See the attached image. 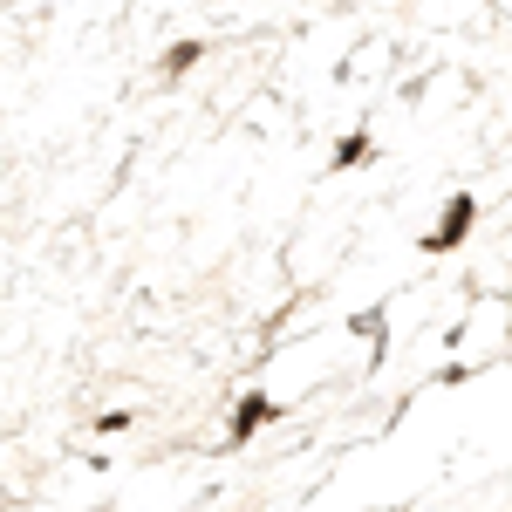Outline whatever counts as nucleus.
Returning <instances> with one entry per match:
<instances>
[{
    "label": "nucleus",
    "mask_w": 512,
    "mask_h": 512,
    "mask_svg": "<svg viewBox=\"0 0 512 512\" xmlns=\"http://www.w3.org/2000/svg\"><path fill=\"white\" fill-rule=\"evenodd\" d=\"M349 328H355V335H376V342H369V369H383V362H390V308L376 301V308L349 315Z\"/></svg>",
    "instance_id": "20e7f679"
},
{
    "label": "nucleus",
    "mask_w": 512,
    "mask_h": 512,
    "mask_svg": "<svg viewBox=\"0 0 512 512\" xmlns=\"http://www.w3.org/2000/svg\"><path fill=\"white\" fill-rule=\"evenodd\" d=\"M369 158H376V130H349V137L328 151V171H335V178H349L355 164H369Z\"/></svg>",
    "instance_id": "39448f33"
},
{
    "label": "nucleus",
    "mask_w": 512,
    "mask_h": 512,
    "mask_svg": "<svg viewBox=\"0 0 512 512\" xmlns=\"http://www.w3.org/2000/svg\"><path fill=\"white\" fill-rule=\"evenodd\" d=\"M198 62H205V41H198V35L171 41V48H164V55H158V82H164V89H171V82H185V76H192Z\"/></svg>",
    "instance_id": "7ed1b4c3"
},
{
    "label": "nucleus",
    "mask_w": 512,
    "mask_h": 512,
    "mask_svg": "<svg viewBox=\"0 0 512 512\" xmlns=\"http://www.w3.org/2000/svg\"><path fill=\"white\" fill-rule=\"evenodd\" d=\"M130 424H137V417H130V410H103V417H96V431H103V437H117V431H130Z\"/></svg>",
    "instance_id": "423d86ee"
},
{
    "label": "nucleus",
    "mask_w": 512,
    "mask_h": 512,
    "mask_svg": "<svg viewBox=\"0 0 512 512\" xmlns=\"http://www.w3.org/2000/svg\"><path fill=\"white\" fill-rule=\"evenodd\" d=\"M472 233H478V192H451V198H444V212H437V226H431V233H417V253L444 260V253H458Z\"/></svg>",
    "instance_id": "f257e3e1"
},
{
    "label": "nucleus",
    "mask_w": 512,
    "mask_h": 512,
    "mask_svg": "<svg viewBox=\"0 0 512 512\" xmlns=\"http://www.w3.org/2000/svg\"><path fill=\"white\" fill-rule=\"evenodd\" d=\"M280 417H287V403H280V396H267V390H246L233 403V417H226V444H253V437L267 431V424H280Z\"/></svg>",
    "instance_id": "f03ea898"
}]
</instances>
